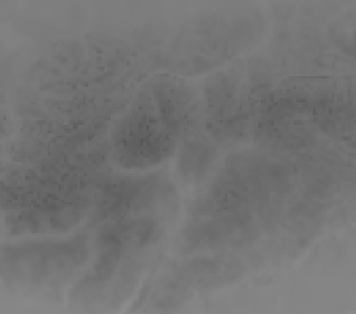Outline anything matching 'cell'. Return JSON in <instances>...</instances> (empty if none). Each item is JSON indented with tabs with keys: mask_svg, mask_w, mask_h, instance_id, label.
I'll use <instances>...</instances> for the list:
<instances>
[{
	"mask_svg": "<svg viewBox=\"0 0 356 314\" xmlns=\"http://www.w3.org/2000/svg\"><path fill=\"white\" fill-rule=\"evenodd\" d=\"M160 235L161 228L156 220L140 217L108 225L100 232L97 243L104 251L120 255L156 242Z\"/></svg>",
	"mask_w": 356,
	"mask_h": 314,
	"instance_id": "obj_3",
	"label": "cell"
},
{
	"mask_svg": "<svg viewBox=\"0 0 356 314\" xmlns=\"http://www.w3.org/2000/svg\"><path fill=\"white\" fill-rule=\"evenodd\" d=\"M143 116L125 120L117 136L116 150L120 161L129 165H153L170 150V140Z\"/></svg>",
	"mask_w": 356,
	"mask_h": 314,
	"instance_id": "obj_2",
	"label": "cell"
},
{
	"mask_svg": "<svg viewBox=\"0 0 356 314\" xmlns=\"http://www.w3.org/2000/svg\"><path fill=\"white\" fill-rule=\"evenodd\" d=\"M88 256L83 237L66 242H35L6 249L3 270L8 281L17 286L46 290L63 285Z\"/></svg>",
	"mask_w": 356,
	"mask_h": 314,
	"instance_id": "obj_1",
	"label": "cell"
},
{
	"mask_svg": "<svg viewBox=\"0 0 356 314\" xmlns=\"http://www.w3.org/2000/svg\"><path fill=\"white\" fill-rule=\"evenodd\" d=\"M212 156L207 147L192 145L182 153L181 170H185L187 179L203 178V174L211 163Z\"/></svg>",
	"mask_w": 356,
	"mask_h": 314,
	"instance_id": "obj_4",
	"label": "cell"
}]
</instances>
